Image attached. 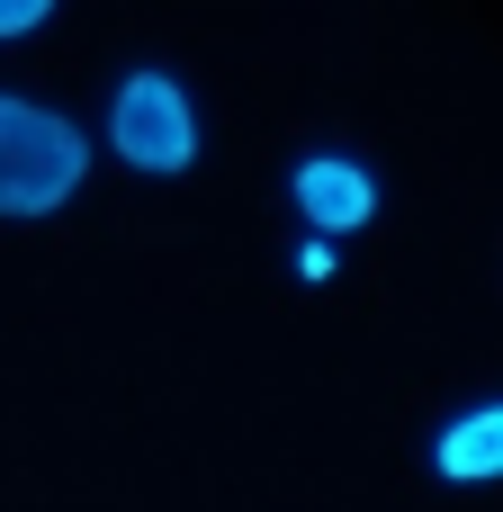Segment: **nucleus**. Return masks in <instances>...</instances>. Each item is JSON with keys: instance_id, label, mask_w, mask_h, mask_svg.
<instances>
[{"instance_id": "nucleus-4", "label": "nucleus", "mask_w": 503, "mask_h": 512, "mask_svg": "<svg viewBox=\"0 0 503 512\" xmlns=\"http://www.w3.org/2000/svg\"><path fill=\"white\" fill-rule=\"evenodd\" d=\"M441 468H450V477H495V468H503V414L459 423V432L441 441Z\"/></svg>"}, {"instance_id": "nucleus-2", "label": "nucleus", "mask_w": 503, "mask_h": 512, "mask_svg": "<svg viewBox=\"0 0 503 512\" xmlns=\"http://www.w3.org/2000/svg\"><path fill=\"white\" fill-rule=\"evenodd\" d=\"M117 153L135 171H189L198 153V126H189V99L162 81V72H135L117 90Z\"/></svg>"}, {"instance_id": "nucleus-5", "label": "nucleus", "mask_w": 503, "mask_h": 512, "mask_svg": "<svg viewBox=\"0 0 503 512\" xmlns=\"http://www.w3.org/2000/svg\"><path fill=\"white\" fill-rule=\"evenodd\" d=\"M45 18H54L45 0H0V36H18V27H45Z\"/></svg>"}, {"instance_id": "nucleus-3", "label": "nucleus", "mask_w": 503, "mask_h": 512, "mask_svg": "<svg viewBox=\"0 0 503 512\" xmlns=\"http://www.w3.org/2000/svg\"><path fill=\"white\" fill-rule=\"evenodd\" d=\"M297 207H306L324 234H351V225H369V180H360L351 162H333V153H324V162H306V171H297Z\"/></svg>"}, {"instance_id": "nucleus-1", "label": "nucleus", "mask_w": 503, "mask_h": 512, "mask_svg": "<svg viewBox=\"0 0 503 512\" xmlns=\"http://www.w3.org/2000/svg\"><path fill=\"white\" fill-rule=\"evenodd\" d=\"M81 135L27 99H0V216H45L81 189Z\"/></svg>"}]
</instances>
